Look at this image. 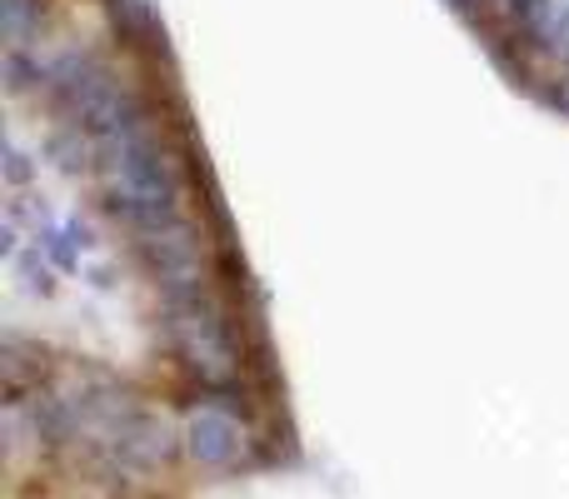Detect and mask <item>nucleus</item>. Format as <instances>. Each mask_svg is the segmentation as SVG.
<instances>
[{"label": "nucleus", "mask_w": 569, "mask_h": 499, "mask_svg": "<svg viewBox=\"0 0 569 499\" xmlns=\"http://www.w3.org/2000/svg\"><path fill=\"white\" fill-rule=\"evenodd\" d=\"M170 335H176L186 365L200 375V380H226L236 370V355H230V335L226 325L216 320L206 300H176L170 305Z\"/></svg>", "instance_id": "f257e3e1"}, {"label": "nucleus", "mask_w": 569, "mask_h": 499, "mask_svg": "<svg viewBox=\"0 0 569 499\" xmlns=\"http://www.w3.org/2000/svg\"><path fill=\"white\" fill-rule=\"evenodd\" d=\"M560 106H565V110H569V86H565V90H560Z\"/></svg>", "instance_id": "39448f33"}, {"label": "nucleus", "mask_w": 569, "mask_h": 499, "mask_svg": "<svg viewBox=\"0 0 569 499\" xmlns=\"http://www.w3.org/2000/svg\"><path fill=\"white\" fill-rule=\"evenodd\" d=\"M186 450H190V460L206 465V470H226V465H236L240 450H246V430H240V420L226 405H200L186 420Z\"/></svg>", "instance_id": "f03ea898"}, {"label": "nucleus", "mask_w": 569, "mask_h": 499, "mask_svg": "<svg viewBox=\"0 0 569 499\" xmlns=\"http://www.w3.org/2000/svg\"><path fill=\"white\" fill-rule=\"evenodd\" d=\"M525 26L545 40V50H555V56L569 60V0H535Z\"/></svg>", "instance_id": "7ed1b4c3"}, {"label": "nucleus", "mask_w": 569, "mask_h": 499, "mask_svg": "<svg viewBox=\"0 0 569 499\" xmlns=\"http://www.w3.org/2000/svg\"><path fill=\"white\" fill-rule=\"evenodd\" d=\"M455 6H465V0H455Z\"/></svg>", "instance_id": "423d86ee"}, {"label": "nucleus", "mask_w": 569, "mask_h": 499, "mask_svg": "<svg viewBox=\"0 0 569 499\" xmlns=\"http://www.w3.org/2000/svg\"><path fill=\"white\" fill-rule=\"evenodd\" d=\"M0 20H6V50H30V36L40 30V0H0Z\"/></svg>", "instance_id": "20e7f679"}]
</instances>
